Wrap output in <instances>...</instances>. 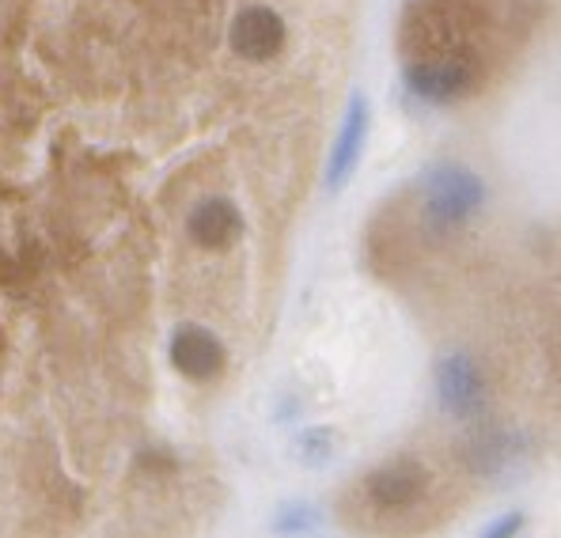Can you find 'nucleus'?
Wrapping results in <instances>:
<instances>
[{
	"label": "nucleus",
	"mask_w": 561,
	"mask_h": 538,
	"mask_svg": "<svg viewBox=\"0 0 561 538\" xmlns=\"http://www.w3.org/2000/svg\"><path fill=\"white\" fill-rule=\"evenodd\" d=\"M478 77H482V61L463 43H433L425 54L410 57L407 72H402L407 91L425 106L456 103L467 91H474Z\"/></svg>",
	"instance_id": "nucleus-1"
},
{
	"label": "nucleus",
	"mask_w": 561,
	"mask_h": 538,
	"mask_svg": "<svg viewBox=\"0 0 561 538\" xmlns=\"http://www.w3.org/2000/svg\"><path fill=\"white\" fill-rule=\"evenodd\" d=\"M425 220L433 231H456L463 228L485 202V182L463 163H436L428 168L425 186Z\"/></svg>",
	"instance_id": "nucleus-2"
},
{
	"label": "nucleus",
	"mask_w": 561,
	"mask_h": 538,
	"mask_svg": "<svg viewBox=\"0 0 561 538\" xmlns=\"http://www.w3.org/2000/svg\"><path fill=\"white\" fill-rule=\"evenodd\" d=\"M171 364L183 371L194 384H209L225 371L228 353L220 345V337L209 327H197V322H183L171 337Z\"/></svg>",
	"instance_id": "nucleus-3"
},
{
	"label": "nucleus",
	"mask_w": 561,
	"mask_h": 538,
	"mask_svg": "<svg viewBox=\"0 0 561 538\" xmlns=\"http://www.w3.org/2000/svg\"><path fill=\"white\" fill-rule=\"evenodd\" d=\"M436 391H440V405L451 417H474L485 405V379L474 357L467 353H451L436 368Z\"/></svg>",
	"instance_id": "nucleus-4"
},
{
	"label": "nucleus",
	"mask_w": 561,
	"mask_h": 538,
	"mask_svg": "<svg viewBox=\"0 0 561 538\" xmlns=\"http://www.w3.org/2000/svg\"><path fill=\"white\" fill-rule=\"evenodd\" d=\"M368 496H373L376 508L387 512H407L425 496L428 490V470L417 459H391L383 467H376L365 482Z\"/></svg>",
	"instance_id": "nucleus-5"
},
{
	"label": "nucleus",
	"mask_w": 561,
	"mask_h": 538,
	"mask_svg": "<svg viewBox=\"0 0 561 538\" xmlns=\"http://www.w3.org/2000/svg\"><path fill=\"white\" fill-rule=\"evenodd\" d=\"M288 27L274 8H243L232 20V49L243 61H274L285 49Z\"/></svg>",
	"instance_id": "nucleus-6"
},
{
	"label": "nucleus",
	"mask_w": 561,
	"mask_h": 538,
	"mask_svg": "<svg viewBox=\"0 0 561 538\" xmlns=\"http://www.w3.org/2000/svg\"><path fill=\"white\" fill-rule=\"evenodd\" d=\"M365 140H368V99L353 95L350 106H345L342 129L334 137V148H330V163H327V186L342 190L345 182L353 179L360 156H365Z\"/></svg>",
	"instance_id": "nucleus-7"
},
{
	"label": "nucleus",
	"mask_w": 561,
	"mask_h": 538,
	"mask_svg": "<svg viewBox=\"0 0 561 538\" xmlns=\"http://www.w3.org/2000/svg\"><path fill=\"white\" fill-rule=\"evenodd\" d=\"M186 231L205 251H228L243 236V217H239L236 202H228V197H205V202H197L190 209Z\"/></svg>",
	"instance_id": "nucleus-8"
},
{
	"label": "nucleus",
	"mask_w": 561,
	"mask_h": 538,
	"mask_svg": "<svg viewBox=\"0 0 561 538\" xmlns=\"http://www.w3.org/2000/svg\"><path fill=\"white\" fill-rule=\"evenodd\" d=\"M513 451H516L513 436L490 428V433H478L474 444H470V467L493 474V470H501V467H508V462H513Z\"/></svg>",
	"instance_id": "nucleus-9"
},
{
	"label": "nucleus",
	"mask_w": 561,
	"mask_h": 538,
	"mask_svg": "<svg viewBox=\"0 0 561 538\" xmlns=\"http://www.w3.org/2000/svg\"><path fill=\"white\" fill-rule=\"evenodd\" d=\"M330 451H334V433H330L327 425L304 428V433L296 436V455H300V462H311V467H319V462L330 459Z\"/></svg>",
	"instance_id": "nucleus-10"
},
{
	"label": "nucleus",
	"mask_w": 561,
	"mask_h": 538,
	"mask_svg": "<svg viewBox=\"0 0 561 538\" xmlns=\"http://www.w3.org/2000/svg\"><path fill=\"white\" fill-rule=\"evenodd\" d=\"M311 524H316V508H308V504H293V508H285L277 516L274 531L277 535H300V531H308Z\"/></svg>",
	"instance_id": "nucleus-11"
},
{
	"label": "nucleus",
	"mask_w": 561,
	"mask_h": 538,
	"mask_svg": "<svg viewBox=\"0 0 561 538\" xmlns=\"http://www.w3.org/2000/svg\"><path fill=\"white\" fill-rule=\"evenodd\" d=\"M519 527H524V516H519V512H508V516H501L482 538H516Z\"/></svg>",
	"instance_id": "nucleus-12"
}]
</instances>
